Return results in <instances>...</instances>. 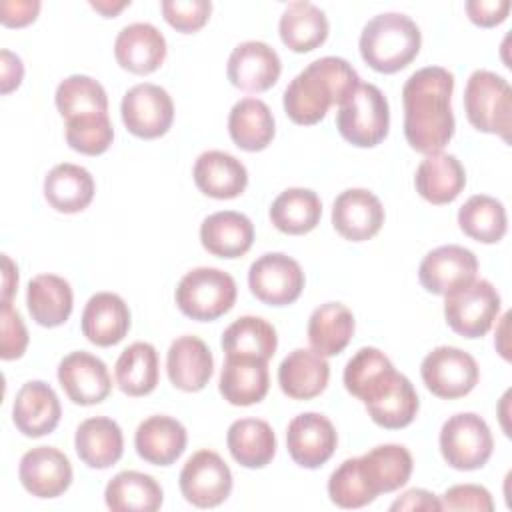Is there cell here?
Wrapping results in <instances>:
<instances>
[{"label":"cell","mask_w":512,"mask_h":512,"mask_svg":"<svg viewBox=\"0 0 512 512\" xmlns=\"http://www.w3.org/2000/svg\"><path fill=\"white\" fill-rule=\"evenodd\" d=\"M452 90L454 76L442 66L420 68L406 80L402 88L404 136L416 152H442L454 136Z\"/></svg>","instance_id":"1"},{"label":"cell","mask_w":512,"mask_h":512,"mask_svg":"<svg viewBox=\"0 0 512 512\" xmlns=\"http://www.w3.org/2000/svg\"><path fill=\"white\" fill-rule=\"evenodd\" d=\"M360 84L356 70L348 60L322 56L310 62L284 90V112L300 126L320 122L328 108L342 104Z\"/></svg>","instance_id":"2"},{"label":"cell","mask_w":512,"mask_h":512,"mask_svg":"<svg viewBox=\"0 0 512 512\" xmlns=\"http://www.w3.org/2000/svg\"><path fill=\"white\" fill-rule=\"evenodd\" d=\"M422 34L418 24L400 12L374 16L360 34L362 60L376 72L394 74L406 68L420 52Z\"/></svg>","instance_id":"3"},{"label":"cell","mask_w":512,"mask_h":512,"mask_svg":"<svg viewBox=\"0 0 512 512\" xmlns=\"http://www.w3.org/2000/svg\"><path fill=\"white\" fill-rule=\"evenodd\" d=\"M464 112L468 122L486 134H498L510 142L512 88L492 70H474L464 88Z\"/></svg>","instance_id":"4"},{"label":"cell","mask_w":512,"mask_h":512,"mask_svg":"<svg viewBox=\"0 0 512 512\" xmlns=\"http://www.w3.org/2000/svg\"><path fill=\"white\" fill-rule=\"evenodd\" d=\"M336 128L340 136L358 148H372L388 136L390 108L382 90L360 82L338 106Z\"/></svg>","instance_id":"5"},{"label":"cell","mask_w":512,"mask_h":512,"mask_svg":"<svg viewBox=\"0 0 512 512\" xmlns=\"http://www.w3.org/2000/svg\"><path fill=\"white\" fill-rule=\"evenodd\" d=\"M236 294V282L228 272L200 266L182 276L174 300L184 316L198 322H212L232 310Z\"/></svg>","instance_id":"6"},{"label":"cell","mask_w":512,"mask_h":512,"mask_svg":"<svg viewBox=\"0 0 512 512\" xmlns=\"http://www.w3.org/2000/svg\"><path fill=\"white\" fill-rule=\"evenodd\" d=\"M444 298L446 324L464 338H482L500 314V294L484 278H474Z\"/></svg>","instance_id":"7"},{"label":"cell","mask_w":512,"mask_h":512,"mask_svg":"<svg viewBox=\"0 0 512 512\" xmlns=\"http://www.w3.org/2000/svg\"><path fill=\"white\" fill-rule=\"evenodd\" d=\"M440 454L456 470L482 468L494 450V438L486 420L474 412H458L440 428Z\"/></svg>","instance_id":"8"},{"label":"cell","mask_w":512,"mask_h":512,"mask_svg":"<svg viewBox=\"0 0 512 512\" xmlns=\"http://www.w3.org/2000/svg\"><path fill=\"white\" fill-rule=\"evenodd\" d=\"M420 376L434 396L454 400L474 390L480 378V368L468 352L456 346H438L424 356Z\"/></svg>","instance_id":"9"},{"label":"cell","mask_w":512,"mask_h":512,"mask_svg":"<svg viewBox=\"0 0 512 512\" xmlns=\"http://www.w3.org/2000/svg\"><path fill=\"white\" fill-rule=\"evenodd\" d=\"M180 492L196 508L220 506L232 492V472L214 450L194 452L180 470Z\"/></svg>","instance_id":"10"},{"label":"cell","mask_w":512,"mask_h":512,"mask_svg":"<svg viewBox=\"0 0 512 512\" xmlns=\"http://www.w3.org/2000/svg\"><path fill=\"white\" fill-rule=\"evenodd\" d=\"M250 292L268 306H288L304 290L300 264L282 252H268L256 258L248 270Z\"/></svg>","instance_id":"11"},{"label":"cell","mask_w":512,"mask_h":512,"mask_svg":"<svg viewBox=\"0 0 512 512\" xmlns=\"http://www.w3.org/2000/svg\"><path fill=\"white\" fill-rule=\"evenodd\" d=\"M120 112L128 132L144 140L164 136L174 122V102L170 94L152 82L132 86L122 98Z\"/></svg>","instance_id":"12"},{"label":"cell","mask_w":512,"mask_h":512,"mask_svg":"<svg viewBox=\"0 0 512 512\" xmlns=\"http://www.w3.org/2000/svg\"><path fill=\"white\" fill-rule=\"evenodd\" d=\"M338 444L334 424L318 412H304L290 420L286 428V448L290 458L308 470L326 464Z\"/></svg>","instance_id":"13"},{"label":"cell","mask_w":512,"mask_h":512,"mask_svg":"<svg viewBox=\"0 0 512 512\" xmlns=\"http://www.w3.org/2000/svg\"><path fill=\"white\" fill-rule=\"evenodd\" d=\"M58 382L66 396L78 406H94L108 398L112 378L108 366L94 354L76 350L58 364Z\"/></svg>","instance_id":"14"},{"label":"cell","mask_w":512,"mask_h":512,"mask_svg":"<svg viewBox=\"0 0 512 512\" xmlns=\"http://www.w3.org/2000/svg\"><path fill=\"white\" fill-rule=\"evenodd\" d=\"M478 272V258L472 250L446 244L430 250L418 268V278L424 290L430 294L446 296L448 292L468 284L476 278Z\"/></svg>","instance_id":"15"},{"label":"cell","mask_w":512,"mask_h":512,"mask_svg":"<svg viewBox=\"0 0 512 512\" xmlns=\"http://www.w3.org/2000/svg\"><path fill=\"white\" fill-rule=\"evenodd\" d=\"M280 72L278 52L260 40L240 42L228 56V80L244 92H266L278 82Z\"/></svg>","instance_id":"16"},{"label":"cell","mask_w":512,"mask_h":512,"mask_svg":"<svg viewBox=\"0 0 512 512\" xmlns=\"http://www.w3.org/2000/svg\"><path fill=\"white\" fill-rule=\"evenodd\" d=\"M384 224V206L380 198L366 188H348L332 204L334 230L350 240L364 242L380 232Z\"/></svg>","instance_id":"17"},{"label":"cell","mask_w":512,"mask_h":512,"mask_svg":"<svg viewBox=\"0 0 512 512\" xmlns=\"http://www.w3.org/2000/svg\"><path fill=\"white\" fill-rule=\"evenodd\" d=\"M18 478L32 496L58 498L72 484V464L58 448L36 446L20 458Z\"/></svg>","instance_id":"18"},{"label":"cell","mask_w":512,"mask_h":512,"mask_svg":"<svg viewBox=\"0 0 512 512\" xmlns=\"http://www.w3.org/2000/svg\"><path fill=\"white\" fill-rule=\"evenodd\" d=\"M62 406L52 390L42 380H30L22 384L12 404V422L28 438H40L58 426Z\"/></svg>","instance_id":"19"},{"label":"cell","mask_w":512,"mask_h":512,"mask_svg":"<svg viewBox=\"0 0 512 512\" xmlns=\"http://www.w3.org/2000/svg\"><path fill=\"white\" fill-rule=\"evenodd\" d=\"M164 34L148 22L124 26L114 40L116 62L132 74H150L158 70L166 58Z\"/></svg>","instance_id":"20"},{"label":"cell","mask_w":512,"mask_h":512,"mask_svg":"<svg viewBox=\"0 0 512 512\" xmlns=\"http://www.w3.org/2000/svg\"><path fill=\"white\" fill-rule=\"evenodd\" d=\"M166 372L174 388L200 392L214 372V358L208 344L192 334L176 338L166 354Z\"/></svg>","instance_id":"21"},{"label":"cell","mask_w":512,"mask_h":512,"mask_svg":"<svg viewBox=\"0 0 512 512\" xmlns=\"http://www.w3.org/2000/svg\"><path fill=\"white\" fill-rule=\"evenodd\" d=\"M80 328L88 342L102 348L114 346L130 330V308L114 292H96L82 310Z\"/></svg>","instance_id":"22"},{"label":"cell","mask_w":512,"mask_h":512,"mask_svg":"<svg viewBox=\"0 0 512 512\" xmlns=\"http://www.w3.org/2000/svg\"><path fill=\"white\" fill-rule=\"evenodd\" d=\"M188 434L180 420L156 414L142 420L134 434V448L138 456L154 466L174 464L186 450Z\"/></svg>","instance_id":"23"},{"label":"cell","mask_w":512,"mask_h":512,"mask_svg":"<svg viewBox=\"0 0 512 512\" xmlns=\"http://www.w3.org/2000/svg\"><path fill=\"white\" fill-rule=\"evenodd\" d=\"M198 190L216 200L240 196L248 186L246 166L232 154L222 150L202 152L192 170Z\"/></svg>","instance_id":"24"},{"label":"cell","mask_w":512,"mask_h":512,"mask_svg":"<svg viewBox=\"0 0 512 512\" xmlns=\"http://www.w3.org/2000/svg\"><path fill=\"white\" fill-rule=\"evenodd\" d=\"M270 388L268 362L246 356H226L218 390L232 406H252L266 398Z\"/></svg>","instance_id":"25"},{"label":"cell","mask_w":512,"mask_h":512,"mask_svg":"<svg viewBox=\"0 0 512 512\" xmlns=\"http://www.w3.org/2000/svg\"><path fill=\"white\" fill-rule=\"evenodd\" d=\"M200 242L212 256L240 258L252 248L254 224L242 212H214L200 224Z\"/></svg>","instance_id":"26"},{"label":"cell","mask_w":512,"mask_h":512,"mask_svg":"<svg viewBox=\"0 0 512 512\" xmlns=\"http://www.w3.org/2000/svg\"><path fill=\"white\" fill-rule=\"evenodd\" d=\"M330 378V366L324 356L312 348L292 350L278 366L280 390L292 400H310L320 396Z\"/></svg>","instance_id":"27"},{"label":"cell","mask_w":512,"mask_h":512,"mask_svg":"<svg viewBox=\"0 0 512 512\" xmlns=\"http://www.w3.org/2000/svg\"><path fill=\"white\" fill-rule=\"evenodd\" d=\"M414 186L426 202L436 206L450 204L466 186V170L454 154H426L416 168Z\"/></svg>","instance_id":"28"},{"label":"cell","mask_w":512,"mask_h":512,"mask_svg":"<svg viewBox=\"0 0 512 512\" xmlns=\"http://www.w3.org/2000/svg\"><path fill=\"white\" fill-rule=\"evenodd\" d=\"M396 368L390 358L374 348H360L348 362L342 374L346 390L362 404L376 400L396 378Z\"/></svg>","instance_id":"29"},{"label":"cell","mask_w":512,"mask_h":512,"mask_svg":"<svg viewBox=\"0 0 512 512\" xmlns=\"http://www.w3.org/2000/svg\"><path fill=\"white\" fill-rule=\"evenodd\" d=\"M74 448L78 458L94 470L114 466L124 452V436L116 420L94 416L80 422L74 434Z\"/></svg>","instance_id":"30"},{"label":"cell","mask_w":512,"mask_h":512,"mask_svg":"<svg viewBox=\"0 0 512 512\" xmlns=\"http://www.w3.org/2000/svg\"><path fill=\"white\" fill-rule=\"evenodd\" d=\"M366 486L374 496L402 488L412 474L414 460L402 444H382L358 456Z\"/></svg>","instance_id":"31"},{"label":"cell","mask_w":512,"mask_h":512,"mask_svg":"<svg viewBox=\"0 0 512 512\" xmlns=\"http://www.w3.org/2000/svg\"><path fill=\"white\" fill-rule=\"evenodd\" d=\"M96 192L92 174L70 162L56 164L44 178L46 202L62 214H76L90 206Z\"/></svg>","instance_id":"32"},{"label":"cell","mask_w":512,"mask_h":512,"mask_svg":"<svg viewBox=\"0 0 512 512\" xmlns=\"http://www.w3.org/2000/svg\"><path fill=\"white\" fill-rule=\"evenodd\" d=\"M26 306L32 320L44 328L62 326L74 308V294L62 276L38 274L28 282Z\"/></svg>","instance_id":"33"},{"label":"cell","mask_w":512,"mask_h":512,"mask_svg":"<svg viewBox=\"0 0 512 512\" xmlns=\"http://www.w3.org/2000/svg\"><path fill=\"white\" fill-rule=\"evenodd\" d=\"M328 18L324 10L306 0L290 2L278 22L280 40L292 52H310L326 42Z\"/></svg>","instance_id":"34"},{"label":"cell","mask_w":512,"mask_h":512,"mask_svg":"<svg viewBox=\"0 0 512 512\" xmlns=\"http://www.w3.org/2000/svg\"><path fill=\"white\" fill-rule=\"evenodd\" d=\"M228 132L240 150L260 152L272 142L276 132L272 110L260 98H242L230 110Z\"/></svg>","instance_id":"35"},{"label":"cell","mask_w":512,"mask_h":512,"mask_svg":"<svg viewBox=\"0 0 512 512\" xmlns=\"http://www.w3.org/2000/svg\"><path fill=\"white\" fill-rule=\"evenodd\" d=\"M232 458L244 468H264L276 454V434L266 420L240 418L226 432Z\"/></svg>","instance_id":"36"},{"label":"cell","mask_w":512,"mask_h":512,"mask_svg":"<svg viewBox=\"0 0 512 512\" xmlns=\"http://www.w3.org/2000/svg\"><path fill=\"white\" fill-rule=\"evenodd\" d=\"M162 486L150 474L118 472L104 490V502L112 512H154L162 506Z\"/></svg>","instance_id":"37"},{"label":"cell","mask_w":512,"mask_h":512,"mask_svg":"<svg viewBox=\"0 0 512 512\" xmlns=\"http://www.w3.org/2000/svg\"><path fill=\"white\" fill-rule=\"evenodd\" d=\"M354 314L340 302L320 304L308 320V342L320 356L340 354L352 340Z\"/></svg>","instance_id":"38"},{"label":"cell","mask_w":512,"mask_h":512,"mask_svg":"<svg viewBox=\"0 0 512 512\" xmlns=\"http://www.w3.org/2000/svg\"><path fill=\"white\" fill-rule=\"evenodd\" d=\"M268 216L270 222L284 234H308L320 222L322 202L310 188H288L274 198Z\"/></svg>","instance_id":"39"},{"label":"cell","mask_w":512,"mask_h":512,"mask_svg":"<svg viewBox=\"0 0 512 512\" xmlns=\"http://www.w3.org/2000/svg\"><path fill=\"white\" fill-rule=\"evenodd\" d=\"M116 384L128 396H146L158 386L160 362L150 342H134L122 350L114 366Z\"/></svg>","instance_id":"40"},{"label":"cell","mask_w":512,"mask_h":512,"mask_svg":"<svg viewBox=\"0 0 512 512\" xmlns=\"http://www.w3.org/2000/svg\"><path fill=\"white\" fill-rule=\"evenodd\" d=\"M220 344L226 356H246L268 362L278 348V336L268 320L242 316L224 330Z\"/></svg>","instance_id":"41"},{"label":"cell","mask_w":512,"mask_h":512,"mask_svg":"<svg viewBox=\"0 0 512 512\" xmlns=\"http://www.w3.org/2000/svg\"><path fill=\"white\" fill-rule=\"evenodd\" d=\"M460 230L476 242L496 244L508 230L506 208L488 194L470 196L458 210Z\"/></svg>","instance_id":"42"},{"label":"cell","mask_w":512,"mask_h":512,"mask_svg":"<svg viewBox=\"0 0 512 512\" xmlns=\"http://www.w3.org/2000/svg\"><path fill=\"white\" fill-rule=\"evenodd\" d=\"M364 406L374 424L386 430H398L412 424L418 414L420 400L412 382L398 372L394 382L376 400Z\"/></svg>","instance_id":"43"},{"label":"cell","mask_w":512,"mask_h":512,"mask_svg":"<svg viewBox=\"0 0 512 512\" xmlns=\"http://www.w3.org/2000/svg\"><path fill=\"white\" fill-rule=\"evenodd\" d=\"M54 102L64 120L108 114V96L104 86L86 74H72L64 78L56 88Z\"/></svg>","instance_id":"44"},{"label":"cell","mask_w":512,"mask_h":512,"mask_svg":"<svg viewBox=\"0 0 512 512\" xmlns=\"http://www.w3.org/2000/svg\"><path fill=\"white\" fill-rule=\"evenodd\" d=\"M114 140V128L108 114H90L66 120V142L72 150L98 156L104 154Z\"/></svg>","instance_id":"45"},{"label":"cell","mask_w":512,"mask_h":512,"mask_svg":"<svg viewBox=\"0 0 512 512\" xmlns=\"http://www.w3.org/2000/svg\"><path fill=\"white\" fill-rule=\"evenodd\" d=\"M328 496L340 508H362L374 502V494L366 486L358 458H346L328 478Z\"/></svg>","instance_id":"46"},{"label":"cell","mask_w":512,"mask_h":512,"mask_svg":"<svg viewBox=\"0 0 512 512\" xmlns=\"http://www.w3.org/2000/svg\"><path fill=\"white\" fill-rule=\"evenodd\" d=\"M164 20L178 32L190 34L200 30L212 12V2L208 0H164L160 4Z\"/></svg>","instance_id":"47"},{"label":"cell","mask_w":512,"mask_h":512,"mask_svg":"<svg viewBox=\"0 0 512 512\" xmlns=\"http://www.w3.org/2000/svg\"><path fill=\"white\" fill-rule=\"evenodd\" d=\"M2 336H0V358L16 360L26 352L28 346V330L24 326L22 316L14 310L12 302H2Z\"/></svg>","instance_id":"48"},{"label":"cell","mask_w":512,"mask_h":512,"mask_svg":"<svg viewBox=\"0 0 512 512\" xmlns=\"http://www.w3.org/2000/svg\"><path fill=\"white\" fill-rule=\"evenodd\" d=\"M442 510H476L492 512L494 500L492 494L480 484H456L450 486L440 498Z\"/></svg>","instance_id":"49"},{"label":"cell","mask_w":512,"mask_h":512,"mask_svg":"<svg viewBox=\"0 0 512 512\" xmlns=\"http://www.w3.org/2000/svg\"><path fill=\"white\" fill-rule=\"evenodd\" d=\"M464 8L470 22L482 28H492L508 18L512 4L510 0H468Z\"/></svg>","instance_id":"50"},{"label":"cell","mask_w":512,"mask_h":512,"mask_svg":"<svg viewBox=\"0 0 512 512\" xmlns=\"http://www.w3.org/2000/svg\"><path fill=\"white\" fill-rule=\"evenodd\" d=\"M40 6L38 0H6L0 4V22L8 28H22L36 20Z\"/></svg>","instance_id":"51"},{"label":"cell","mask_w":512,"mask_h":512,"mask_svg":"<svg viewBox=\"0 0 512 512\" xmlns=\"http://www.w3.org/2000/svg\"><path fill=\"white\" fill-rule=\"evenodd\" d=\"M390 510L392 512H402V510H428V512H438V510H442V504H440V500L432 494V492H428V490H424V488H412V490H408V492H404L400 498H396L392 504H390Z\"/></svg>","instance_id":"52"},{"label":"cell","mask_w":512,"mask_h":512,"mask_svg":"<svg viewBox=\"0 0 512 512\" xmlns=\"http://www.w3.org/2000/svg\"><path fill=\"white\" fill-rule=\"evenodd\" d=\"M24 78V64L20 56L10 50L0 52V92L10 94L20 86Z\"/></svg>","instance_id":"53"},{"label":"cell","mask_w":512,"mask_h":512,"mask_svg":"<svg viewBox=\"0 0 512 512\" xmlns=\"http://www.w3.org/2000/svg\"><path fill=\"white\" fill-rule=\"evenodd\" d=\"M2 264H4V272H2V302H10L16 288H18V268L14 266V262L4 254L2 256Z\"/></svg>","instance_id":"54"},{"label":"cell","mask_w":512,"mask_h":512,"mask_svg":"<svg viewBox=\"0 0 512 512\" xmlns=\"http://www.w3.org/2000/svg\"><path fill=\"white\" fill-rule=\"evenodd\" d=\"M90 6L96 10V12H100L102 16H106V18H114L120 10H124L126 6H130V2H90Z\"/></svg>","instance_id":"55"}]
</instances>
